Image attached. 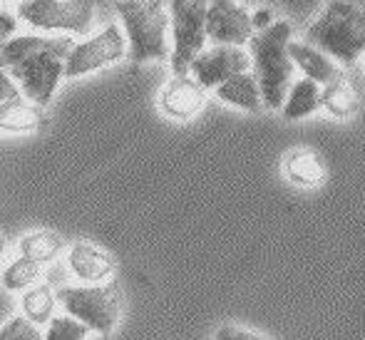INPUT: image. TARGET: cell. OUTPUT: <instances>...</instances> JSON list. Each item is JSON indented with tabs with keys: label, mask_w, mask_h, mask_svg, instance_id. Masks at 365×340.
I'll return each mask as SVG.
<instances>
[{
	"label": "cell",
	"mask_w": 365,
	"mask_h": 340,
	"mask_svg": "<svg viewBox=\"0 0 365 340\" xmlns=\"http://www.w3.org/2000/svg\"><path fill=\"white\" fill-rule=\"evenodd\" d=\"M284 174L291 184L301 189H318L326 184V164L321 154L311 147H296L284 157Z\"/></svg>",
	"instance_id": "obj_16"
},
{
	"label": "cell",
	"mask_w": 365,
	"mask_h": 340,
	"mask_svg": "<svg viewBox=\"0 0 365 340\" xmlns=\"http://www.w3.org/2000/svg\"><path fill=\"white\" fill-rule=\"evenodd\" d=\"M40 276H43V264L33 259H25V256H18L13 259L3 271V286L8 291H28L30 286L40 283Z\"/></svg>",
	"instance_id": "obj_21"
},
{
	"label": "cell",
	"mask_w": 365,
	"mask_h": 340,
	"mask_svg": "<svg viewBox=\"0 0 365 340\" xmlns=\"http://www.w3.org/2000/svg\"><path fill=\"white\" fill-rule=\"evenodd\" d=\"M303 40L341 65L358 63L365 55V10L351 0H328L306 25Z\"/></svg>",
	"instance_id": "obj_3"
},
{
	"label": "cell",
	"mask_w": 365,
	"mask_h": 340,
	"mask_svg": "<svg viewBox=\"0 0 365 340\" xmlns=\"http://www.w3.org/2000/svg\"><path fill=\"white\" fill-rule=\"evenodd\" d=\"M58 293L48 286V283H35L28 291H23L20 298V311L25 318H30L38 326H48L55 318V306H58Z\"/></svg>",
	"instance_id": "obj_20"
},
{
	"label": "cell",
	"mask_w": 365,
	"mask_h": 340,
	"mask_svg": "<svg viewBox=\"0 0 365 340\" xmlns=\"http://www.w3.org/2000/svg\"><path fill=\"white\" fill-rule=\"evenodd\" d=\"M0 25H3V40H10L13 38V30H15V15L10 13L8 8H3V13H0Z\"/></svg>",
	"instance_id": "obj_26"
},
{
	"label": "cell",
	"mask_w": 365,
	"mask_h": 340,
	"mask_svg": "<svg viewBox=\"0 0 365 340\" xmlns=\"http://www.w3.org/2000/svg\"><path fill=\"white\" fill-rule=\"evenodd\" d=\"M159 110L174 122H192L207 105V87L192 75H172L159 90Z\"/></svg>",
	"instance_id": "obj_11"
},
{
	"label": "cell",
	"mask_w": 365,
	"mask_h": 340,
	"mask_svg": "<svg viewBox=\"0 0 365 340\" xmlns=\"http://www.w3.org/2000/svg\"><path fill=\"white\" fill-rule=\"evenodd\" d=\"M125 58H130V40L125 35V28L110 23L97 33H92L90 38H85L82 43H75L73 53L68 58V80L105 70L115 63H122Z\"/></svg>",
	"instance_id": "obj_8"
},
{
	"label": "cell",
	"mask_w": 365,
	"mask_h": 340,
	"mask_svg": "<svg viewBox=\"0 0 365 340\" xmlns=\"http://www.w3.org/2000/svg\"><path fill=\"white\" fill-rule=\"evenodd\" d=\"M43 326L33 323L25 316H15L0 331V340H45V333L40 331Z\"/></svg>",
	"instance_id": "obj_23"
},
{
	"label": "cell",
	"mask_w": 365,
	"mask_h": 340,
	"mask_svg": "<svg viewBox=\"0 0 365 340\" xmlns=\"http://www.w3.org/2000/svg\"><path fill=\"white\" fill-rule=\"evenodd\" d=\"M58 298L68 316L82 321L100 336H110L125 311V293L115 278L105 283L65 286L58 291Z\"/></svg>",
	"instance_id": "obj_5"
},
{
	"label": "cell",
	"mask_w": 365,
	"mask_h": 340,
	"mask_svg": "<svg viewBox=\"0 0 365 340\" xmlns=\"http://www.w3.org/2000/svg\"><path fill=\"white\" fill-rule=\"evenodd\" d=\"M217 340H271L264 333L254 331V328H246V326H236V323H226L217 331Z\"/></svg>",
	"instance_id": "obj_25"
},
{
	"label": "cell",
	"mask_w": 365,
	"mask_h": 340,
	"mask_svg": "<svg viewBox=\"0 0 365 340\" xmlns=\"http://www.w3.org/2000/svg\"><path fill=\"white\" fill-rule=\"evenodd\" d=\"M246 70H254L249 48H239V45H207L197 55L189 72L207 90H217L226 80H231L234 75Z\"/></svg>",
	"instance_id": "obj_10"
},
{
	"label": "cell",
	"mask_w": 365,
	"mask_h": 340,
	"mask_svg": "<svg viewBox=\"0 0 365 340\" xmlns=\"http://www.w3.org/2000/svg\"><path fill=\"white\" fill-rule=\"evenodd\" d=\"M209 0H169L172 15V72L184 75L192 70L197 55L207 48Z\"/></svg>",
	"instance_id": "obj_7"
},
{
	"label": "cell",
	"mask_w": 365,
	"mask_h": 340,
	"mask_svg": "<svg viewBox=\"0 0 365 340\" xmlns=\"http://www.w3.org/2000/svg\"><path fill=\"white\" fill-rule=\"evenodd\" d=\"M323 110L333 117V120H351L361 110V102L353 90V85L346 80V75H341L338 80H333L331 85L323 87Z\"/></svg>",
	"instance_id": "obj_19"
},
{
	"label": "cell",
	"mask_w": 365,
	"mask_h": 340,
	"mask_svg": "<svg viewBox=\"0 0 365 340\" xmlns=\"http://www.w3.org/2000/svg\"><path fill=\"white\" fill-rule=\"evenodd\" d=\"M92 328L73 316H55L48 323L45 340H87Z\"/></svg>",
	"instance_id": "obj_22"
},
{
	"label": "cell",
	"mask_w": 365,
	"mask_h": 340,
	"mask_svg": "<svg viewBox=\"0 0 365 340\" xmlns=\"http://www.w3.org/2000/svg\"><path fill=\"white\" fill-rule=\"evenodd\" d=\"M289 50L296 68L301 70V75L308 77V80H316L318 85L326 87L343 75V65L336 63L331 55L323 53L316 45H311L308 40H291Z\"/></svg>",
	"instance_id": "obj_14"
},
{
	"label": "cell",
	"mask_w": 365,
	"mask_h": 340,
	"mask_svg": "<svg viewBox=\"0 0 365 340\" xmlns=\"http://www.w3.org/2000/svg\"><path fill=\"white\" fill-rule=\"evenodd\" d=\"M68 266L73 271L75 278H80L82 283H105L115 276V259L112 254H107L105 249H100L97 244L90 241H75L68 251Z\"/></svg>",
	"instance_id": "obj_13"
},
{
	"label": "cell",
	"mask_w": 365,
	"mask_h": 340,
	"mask_svg": "<svg viewBox=\"0 0 365 340\" xmlns=\"http://www.w3.org/2000/svg\"><path fill=\"white\" fill-rule=\"evenodd\" d=\"M214 95H217V100H221L224 105L251 112V115H256V112H261L266 107L264 92H261L259 77H256L254 70L234 75L231 80H226L224 85H219L217 90H214Z\"/></svg>",
	"instance_id": "obj_15"
},
{
	"label": "cell",
	"mask_w": 365,
	"mask_h": 340,
	"mask_svg": "<svg viewBox=\"0 0 365 340\" xmlns=\"http://www.w3.org/2000/svg\"><path fill=\"white\" fill-rule=\"evenodd\" d=\"M0 80H3L0 82V130L13 132V135L40 130L45 122V107L28 100L25 92L18 87V82L8 72H3Z\"/></svg>",
	"instance_id": "obj_12"
},
{
	"label": "cell",
	"mask_w": 365,
	"mask_h": 340,
	"mask_svg": "<svg viewBox=\"0 0 365 340\" xmlns=\"http://www.w3.org/2000/svg\"><path fill=\"white\" fill-rule=\"evenodd\" d=\"M318 110H323V85H318L316 80H308V77H298L286 95L284 107H281L284 120H306V117L316 115Z\"/></svg>",
	"instance_id": "obj_17"
},
{
	"label": "cell",
	"mask_w": 365,
	"mask_h": 340,
	"mask_svg": "<svg viewBox=\"0 0 365 340\" xmlns=\"http://www.w3.org/2000/svg\"><path fill=\"white\" fill-rule=\"evenodd\" d=\"M271 3H276L293 20H301V23L303 20H313L318 10H321V0H271Z\"/></svg>",
	"instance_id": "obj_24"
},
{
	"label": "cell",
	"mask_w": 365,
	"mask_h": 340,
	"mask_svg": "<svg viewBox=\"0 0 365 340\" xmlns=\"http://www.w3.org/2000/svg\"><path fill=\"white\" fill-rule=\"evenodd\" d=\"M117 15L130 40L135 65L172 58V15L162 0H120Z\"/></svg>",
	"instance_id": "obj_4"
},
{
	"label": "cell",
	"mask_w": 365,
	"mask_h": 340,
	"mask_svg": "<svg viewBox=\"0 0 365 340\" xmlns=\"http://www.w3.org/2000/svg\"><path fill=\"white\" fill-rule=\"evenodd\" d=\"M97 0H23L18 18L40 33L87 35L95 23Z\"/></svg>",
	"instance_id": "obj_6"
},
{
	"label": "cell",
	"mask_w": 365,
	"mask_h": 340,
	"mask_svg": "<svg viewBox=\"0 0 365 340\" xmlns=\"http://www.w3.org/2000/svg\"><path fill=\"white\" fill-rule=\"evenodd\" d=\"M75 43L70 35L53 33H20L3 40L0 65L8 72L25 97L48 107L60 82L68 77V58Z\"/></svg>",
	"instance_id": "obj_1"
},
{
	"label": "cell",
	"mask_w": 365,
	"mask_h": 340,
	"mask_svg": "<svg viewBox=\"0 0 365 340\" xmlns=\"http://www.w3.org/2000/svg\"><path fill=\"white\" fill-rule=\"evenodd\" d=\"M259 33L254 13L239 0H209L207 10V35L212 45H244Z\"/></svg>",
	"instance_id": "obj_9"
},
{
	"label": "cell",
	"mask_w": 365,
	"mask_h": 340,
	"mask_svg": "<svg viewBox=\"0 0 365 340\" xmlns=\"http://www.w3.org/2000/svg\"><path fill=\"white\" fill-rule=\"evenodd\" d=\"M95 340H107V336H102V338H95Z\"/></svg>",
	"instance_id": "obj_28"
},
{
	"label": "cell",
	"mask_w": 365,
	"mask_h": 340,
	"mask_svg": "<svg viewBox=\"0 0 365 340\" xmlns=\"http://www.w3.org/2000/svg\"><path fill=\"white\" fill-rule=\"evenodd\" d=\"M3 3L5 5H8V3H23V0H3Z\"/></svg>",
	"instance_id": "obj_27"
},
{
	"label": "cell",
	"mask_w": 365,
	"mask_h": 340,
	"mask_svg": "<svg viewBox=\"0 0 365 340\" xmlns=\"http://www.w3.org/2000/svg\"><path fill=\"white\" fill-rule=\"evenodd\" d=\"M65 249V239L58 231L50 229H38L30 234L20 236L18 241V254L25 259H33L38 264H50L60 256V251Z\"/></svg>",
	"instance_id": "obj_18"
},
{
	"label": "cell",
	"mask_w": 365,
	"mask_h": 340,
	"mask_svg": "<svg viewBox=\"0 0 365 340\" xmlns=\"http://www.w3.org/2000/svg\"><path fill=\"white\" fill-rule=\"evenodd\" d=\"M293 25L289 20L279 18L274 25L259 30L251 38L249 53L254 72L259 77L261 92H264L266 110H281L289 95L291 85L296 82V63L291 58Z\"/></svg>",
	"instance_id": "obj_2"
}]
</instances>
